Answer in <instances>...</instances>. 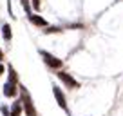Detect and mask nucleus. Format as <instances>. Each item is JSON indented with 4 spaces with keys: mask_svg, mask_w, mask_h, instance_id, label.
Listing matches in <instances>:
<instances>
[{
    "mask_svg": "<svg viewBox=\"0 0 123 116\" xmlns=\"http://www.w3.org/2000/svg\"><path fill=\"white\" fill-rule=\"evenodd\" d=\"M18 93L22 94V100L20 102H22V109H24V112H25V116H38L36 107H35V103H33V100H31L27 89L24 85H20V84H18Z\"/></svg>",
    "mask_w": 123,
    "mask_h": 116,
    "instance_id": "1",
    "label": "nucleus"
},
{
    "mask_svg": "<svg viewBox=\"0 0 123 116\" xmlns=\"http://www.w3.org/2000/svg\"><path fill=\"white\" fill-rule=\"evenodd\" d=\"M40 56L43 58V62H45V65L49 67V69H54V71H60L62 65H63V60H60L58 56H54V54L47 53V51L40 49Z\"/></svg>",
    "mask_w": 123,
    "mask_h": 116,
    "instance_id": "2",
    "label": "nucleus"
},
{
    "mask_svg": "<svg viewBox=\"0 0 123 116\" xmlns=\"http://www.w3.org/2000/svg\"><path fill=\"white\" fill-rule=\"evenodd\" d=\"M56 76L67 89H78V87H80V82H76V78H73V74L65 73V71H58Z\"/></svg>",
    "mask_w": 123,
    "mask_h": 116,
    "instance_id": "3",
    "label": "nucleus"
},
{
    "mask_svg": "<svg viewBox=\"0 0 123 116\" xmlns=\"http://www.w3.org/2000/svg\"><path fill=\"white\" fill-rule=\"evenodd\" d=\"M53 94H54V98H56V102H58V105H60L63 111H69L67 109V98H65V94H63V91L58 87V85H53Z\"/></svg>",
    "mask_w": 123,
    "mask_h": 116,
    "instance_id": "4",
    "label": "nucleus"
},
{
    "mask_svg": "<svg viewBox=\"0 0 123 116\" xmlns=\"http://www.w3.org/2000/svg\"><path fill=\"white\" fill-rule=\"evenodd\" d=\"M16 94H18V84L6 82V84H4V96L6 98H15Z\"/></svg>",
    "mask_w": 123,
    "mask_h": 116,
    "instance_id": "5",
    "label": "nucleus"
},
{
    "mask_svg": "<svg viewBox=\"0 0 123 116\" xmlns=\"http://www.w3.org/2000/svg\"><path fill=\"white\" fill-rule=\"evenodd\" d=\"M29 20H31V24L36 26V27H47V20L43 18V16H40V15H33V13H31Z\"/></svg>",
    "mask_w": 123,
    "mask_h": 116,
    "instance_id": "6",
    "label": "nucleus"
},
{
    "mask_svg": "<svg viewBox=\"0 0 123 116\" xmlns=\"http://www.w3.org/2000/svg\"><path fill=\"white\" fill-rule=\"evenodd\" d=\"M22 111H24V109H22V102L16 100L15 103L11 105V109H9V116H20V114H22Z\"/></svg>",
    "mask_w": 123,
    "mask_h": 116,
    "instance_id": "7",
    "label": "nucleus"
},
{
    "mask_svg": "<svg viewBox=\"0 0 123 116\" xmlns=\"http://www.w3.org/2000/svg\"><path fill=\"white\" fill-rule=\"evenodd\" d=\"M2 36H4L6 42H11L13 33H11V26H9V24H4V26H2Z\"/></svg>",
    "mask_w": 123,
    "mask_h": 116,
    "instance_id": "8",
    "label": "nucleus"
},
{
    "mask_svg": "<svg viewBox=\"0 0 123 116\" xmlns=\"http://www.w3.org/2000/svg\"><path fill=\"white\" fill-rule=\"evenodd\" d=\"M7 73H9V80L7 82H11V84H18V74H16V71L13 69L11 65L7 67Z\"/></svg>",
    "mask_w": 123,
    "mask_h": 116,
    "instance_id": "9",
    "label": "nucleus"
},
{
    "mask_svg": "<svg viewBox=\"0 0 123 116\" xmlns=\"http://www.w3.org/2000/svg\"><path fill=\"white\" fill-rule=\"evenodd\" d=\"M43 33H45V35H53V33H62V27H56V26H47Z\"/></svg>",
    "mask_w": 123,
    "mask_h": 116,
    "instance_id": "10",
    "label": "nucleus"
},
{
    "mask_svg": "<svg viewBox=\"0 0 123 116\" xmlns=\"http://www.w3.org/2000/svg\"><path fill=\"white\" fill-rule=\"evenodd\" d=\"M20 4H22V7L25 9L27 16H29V15H31V4H29V0H20Z\"/></svg>",
    "mask_w": 123,
    "mask_h": 116,
    "instance_id": "11",
    "label": "nucleus"
},
{
    "mask_svg": "<svg viewBox=\"0 0 123 116\" xmlns=\"http://www.w3.org/2000/svg\"><path fill=\"white\" fill-rule=\"evenodd\" d=\"M29 2H31V6H33L35 9H38V7H40V0H29Z\"/></svg>",
    "mask_w": 123,
    "mask_h": 116,
    "instance_id": "12",
    "label": "nucleus"
},
{
    "mask_svg": "<svg viewBox=\"0 0 123 116\" xmlns=\"http://www.w3.org/2000/svg\"><path fill=\"white\" fill-rule=\"evenodd\" d=\"M0 111H2V114H4V116H9V109L6 107V105H4L2 109H0Z\"/></svg>",
    "mask_w": 123,
    "mask_h": 116,
    "instance_id": "13",
    "label": "nucleus"
},
{
    "mask_svg": "<svg viewBox=\"0 0 123 116\" xmlns=\"http://www.w3.org/2000/svg\"><path fill=\"white\" fill-rule=\"evenodd\" d=\"M4 71H6V67L2 65V64H0V76H2V74H4Z\"/></svg>",
    "mask_w": 123,
    "mask_h": 116,
    "instance_id": "14",
    "label": "nucleus"
},
{
    "mask_svg": "<svg viewBox=\"0 0 123 116\" xmlns=\"http://www.w3.org/2000/svg\"><path fill=\"white\" fill-rule=\"evenodd\" d=\"M2 58H4V53H2V49H0V60H2Z\"/></svg>",
    "mask_w": 123,
    "mask_h": 116,
    "instance_id": "15",
    "label": "nucleus"
}]
</instances>
